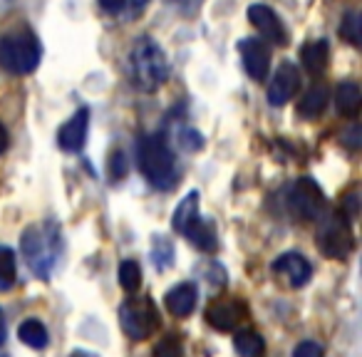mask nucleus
Here are the masks:
<instances>
[{"mask_svg":"<svg viewBox=\"0 0 362 357\" xmlns=\"http://www.w3.org/2000/svg\"><path fill=\"white\" fill-rule=\"evenodd\" d=\"M21 248L30 271L47 281L55 271V263L62 253V236L57 223L47 221L40 226H28L21 236Z\"/></svg>","mask_w":362,"mask_h":357,"instance_id":"obj_1","label":"nucleus"},{"mask_svg":"<svg viewBox=\"0 0 362 357\" xmlns=\"http://www.w3.org/2000/svg\"><path fill=\"white\" fill-rule=\"evenodd\" d=\"M136 161L154 189H171L176 184V159L161 134H144L136 141Z\"/></svg>","mask_w":362,"mask_h":357,"instance_id":"obj_2","label":"nucleus"},{"mask_svg":"<svg viewBox=\"0 0 362 357\" xmlns=\"http://www.w3.org/2000/svg\"><path fill=\"white\" fill-rule=\"evenodd\" d=\"M40 40L28 28H18L0 37V67L11 75H30L40 65Z\"/></svg>","mask_w":362,"mask_h":357,"instance_id":"obj_3","label":"nucleus"},{"mask_svg":"<svg viewBox=\"0 0 362 357\" xmlns=\"http://www.w3.org/2000/svg\"><path fill=\"white\" fill-rule=\"evenodd\" d=\"M132 72L139 85V90L154 92L169 77V62H166V52L156 45L151 37H139L132 47Z\"/></svg>","mask_w":362,"mask_h":357,"instance_id":"obj_4","label":"nucleus"},{"mask_svg":"<svg viewBox=\"0 0 362 357\" xmlns=\"http://www.w3.org/2000/svg\"><path fill=\"white\" fill-rule=\"evenodd\" d=\"M317 248L322 256L332 258V261H345L355 248V236H352L347 213H330L322 221L320 231H317Z\"/></svg>","mask_w":362,"mask_h":357,"instance_id":"obj_5","label":"nucleus"},{"mask_svg":"<svg viewBox=\"0 0 362 357\" xmlns=\"http://www.w3.org/2000/svg\"><path fill=\"white\" fill-rule=\"evenodd\" d=\"M119 325L124 330V335L132 337V340H146L159 325L154 303L149 298H129V300H124L119 308Z\"/></svg>","mask_w":362,"mask_h":357,"instance_id":"obj_6","label":"nucleus"},{"mask_svg":"<svg viewBox=\"0 0 362 357\" xmlns=\"http://www.w3.org/2000/svg\"><path fill=\"white\" fill-rule=\"evenodd\" d=\"M291 211L296 218L300 221H315L320 218L322 213V206H325V197H322V189L317 187L315 179L310 176H300L291 189Z\"/></svg>","mask_w":362,"mask_h":357,"instance_id":"obj_7","label":"nucleus"},{"mask_svg":"<svg viewBox=\"0 0 362 357\" xmlns=\"http://www.w3.org/2000/svg\"><path fill=\"white\" fill-rule=\"evenodd\" d=\"M238 52H241L243 67H246L248 77L256 82H263L271 70V47L266 45V40L258 37H243L238 42Z\"/></svg>","mask_w":362,"mask_h":357,"instance_id":"obj_8","label":"nucleus"},{"mask_svg":"<svg viewBox=\"0 0 362 357\" xmlns=\"http://www.w3.org/2000/svg\"><path fill=\"white\" fill-rule=\"evenodd\" d=\"M298 87H300V72L293 62H281V67L273 75L271 85H268V105L283 107L296 97Z\"/></svg>","mask_w":362,"mask_h":357,"instance_id":"obj_9","label":"nucleus"},{"mask_svg":"<svg viewBox=\"0 0 362 357\" xmlns=\"http://www.w3.org/2000/svg\"><path fill=\"white\" fill-rule=\"evenodd\" d=\"M273 273H276L278 278H283V281L288 283L291 288H303L310 283L313 278V266L310 261H308L305 256H300V253H281V256L273 261Z\"/></svg>","mask_w":362,"mask_h":357,"instance_id":"obj_10","label":"nucleus"},{"mask_svg":"<svg viewBox=\"0 0 362 357\" xmlns=\"http://www.w3.org/2000/svg\"><path fill=\"white\" fill-rule=\"evenodd\" d=\"M248 21L263 35V40L273 42V45H288V30L283 28L281 18L276 16V11L263 3L248 8Z\"/></svg>","mask_w":362,"mask_h":357,"instance_id":"obj_11","label":"nucleus"},{"mask_svg":"<svg viewBox=\"0 0 362 357\" xmlns=\"http://www.w3.org/2000/svg\"><path fill=\"white\" fill-rule=\"evenodd\" d=\"M246 315V305L236 298H223L209 305L206 310V322L218 332H231L238 327V322Z\"/></svg>","mask_w":362,"mask_h":357,"instance_id":"obj_12","label":"nucleus"},{"mask_svg":"<svg viewBox=\"0 0 362 357\" xmlns=\"http://www.w3.org/2000/svg\"><path fill=\"white\" fill-rule=\"evenodd\" d=\"M87 129H90V110L87 107H80L65 124L57 131V144H60L62 151H80L87 141Z\"/></svg>","mask_w":362,"mask_h":357,"instance_id":"obj_13","label":"nucleus"},{"mask_svg":"<svg viewBox=\"0 0 362 357\" xmlns=\"http://www.w3.org/2000/svg\"><path fill=\"white\" fill-rule=\"evenodd\" d=\"M197 298H199V291L194 283H176L169 293L164 295V303H166V310L171 312L174 317H187L194 312L197 308Z\"/></svg>","mask_w":362,"mask_h":357,"instance_id":"obj_14","label":"nucleus"},{"mask_svg":"<svg viewBox=\"0 0 362 357\" xmlns=\"http://www.w3.org/2000/svg\"><path fill=\"white\" fill-rule=\"evenodd\" d=\"M199 194L197 192H189L187 197L181 199L179 206H176L174 216H171V226H174L176 233H181V236H187L189 228L194 226V223L199 221Z\"/></svg>","mask_w":362,"mask_h":357,"instance_id":"obj_15","label":"nucleus"},{"mask_svg":"<svg viewBox=\"0 0 362 357\" xmlns=\"http://www.w3.org/2000/svg\"><path fill=\"white\" fill-rule=\"evenodd\" d=\"M327 55H330L327 40H313V42H305V45L300 47V62L310 75H320V72H325Z\"/></svg>","mask_w":362,"mask_h":357,"instance_id":"obj_16","label":"nucleus"},{"mask_svg":"<svg viewBox=\"0 0 362 357\" xmlns=\"http://www.w3.org/2000/svg\"><path fill=\"white\" fill-rule=\"evenodd\" d=\"M327 87L325 85H313L310 90L303 95L300 105H298V115L303 119H317L322 112L327 110Z\"/></svg>","mask_w":362,"mask_h":357,"instance_id":"obj_17","label":"nucleus"},{"mask_svg":"<svg viewBox=\"0 0 362 357\" xmlns=\"http://www.w3.org/2000/svg\"><path fill=\"white\" fill-rule=\"evenodd\" d=\"M335 107L342 117H357L362 107V92L355 82H340L335 90Z\"/></svg>","mask_w":362,"mask_h":357,"instance_id":"obj_18","label":"nucleus"},{"mask_svg":"<svg viewBox=\"0 0 362 357\" xmlns=\"http://www.w3.org/2000/svg\"><path fill=\"white\" fill-rule=\"evenodd\" d=\"M18 337H21L23 345L33 347V350H42V347H47V342H50V332H47V327L42 325L40 320H35V317L21 322V327H18Z\"/></svg>","mask_w":362,"mask_h":357,"instance_id":"obj_19","label":"nucleus"},{"mask_svg":"<svg viewBox=\"0 0 362 357\" xmlns=\"http://www.w3.org/2000/svg\"><path fill=\"white\" fill-rule=\"evenodd\" d=\"M184 238H189V241H192L194 246H197L199 251H204V253H214L218 248L216 231H214L211 223L204 221V218H199V221L194 223L192 228H189V233Z\"/></svg>","mask_w":362,"mask_h":357,"instance_id":"obj_20","label":"nucleus"},{"mask_svg":"<svg viewBox=\"0 0 362 357\" xmlns=\"http://www.w3.org/2000/svg\"><path fill=\"white\" fill-rule=\"evenodd\" d=\"M233 350L238 357H261L266 352V342L256 330H238L233 335Z\"/></svg>","mask_w":362,"mask_h":357,"instance_id":"obj_21","label":"nucleus"},{"mask_svg":"<svg viewBox=\"0 0 362 357\" xmlns=\"http://www.w3.org/2000/svg\"><path fill=\"white\" fill-rule=\"evenodd\" d=\"M18 281V263L13 248L0 246V293L11 291Z\"/></svg>","mask_w":362,"mask_h":357,"instance_id":"obj_22","label":"nucleus"},{"mask_svg":"<svg viewBox=\"0 0 362 357\" xmlns=\"http://www.w3.org/2000/svg\"><path fill=\"white\" fill-rule=\"evenodd\" d=\"M151 261L156 271H169L174 266V243L169 238L154 236V248H151Z\"/></svg>","mask_w":362,"mask_h":357,"instance_id":"obj_23","label":"nucleus"},{"mask_svg":"<svg viewBox=\"0 0 362 357\" xmlns=\"http://www.w3.org/2000/svg\"><path fill=\"white\" fill-rule=\"evenodd\" d=\"M119 286L124 288L127 293H136L141 286V268L136 261H122L119 263Z\"/></svg>","mask_w":362,"mask_h":357,"instance_id":"obj_24","label":"nucleus"},{"mask_svg":"<svg viewBox=\"0 0 362 357\" xmlns=\"http://www.w3.org/2000/svg\"><path fill=\"white\" fill-rule=\"evenodd\" d=\"M340 35H342V40H347L350 45H360V13L347 11L345 16H342Z\"/></svg>","mask_w":362,"mask_h":357,"instance_id":"obj_25","label":"nucleus"},{"mask_svg":"<svg viewBox=\"0 0 362 357\" xmlns=\"http://www.w3.org/2000/svg\"><path fill=\"white\" fill-rule=\"evenodd\" d=\"M154 357H184V347H181L179 337L176 335L161 337L154 347Z\"/></svg>","mask_w":362,"mask_h":357,"instance_id":"obj_26","label":"nucleus"},{"mask_svg":"<svg viewBox=\"0 0 362 357\" xmlns=\"http://www.w3.org/2000/svg\"><path fill=\"white\" fill-rule=\"evenodd\" d=\"M110 176H112V182H122L127 176V156L122 149H115L110 154Z\"/></svg>","mask_w":362,"mask_h":357,"instance_id":"obj_27","label":"nucleus"},{"mask_svg":"<svg viewBox=\"0 0 362 357\" xmlns=\"http://www.w3.org/2000/svg\"><path fill=\"white\" fill-rule=\"evenodd\" d=\"M293 357H322V347L313 340H303L296 345L293 350Z\"/></svg>","mask_w":362,"mask_h":357,"instance_id":"obj_28","label":"nucleus"},{"mask_svg":"<svg viewBox=\"0 0 362 357\" xmlns=\"http://www.w3.org/2000/svg\"><path fill=\"white\" fill-rule=\"evenodd\" d=\"M181 146H184V149H192V151H197V149H202L204 146V136L199 134L197 129H184L181 131Z\"/></svg>","mask_w":362,"mask_h":357,"instance_id":"obj_29","label":"nucleus"},{"mask_svg":"<svg viewBox=\"0 0 362 357\" xmlns=\"http://www.w3.org/2000/svg\"><path fill=\"white\" fill-rule=\"evenodd\" d=\"M127 6H129L132 18H139L146 11V6H149V0H127Z\"/></svg>","mask_w":362,"mask_h":357,"instance_id":"obj_30","label":"nucleus"},{"mask_svg":"<svg viewBox=\"0 0 362 357\" xmlns=\"http://www.w3.org/2000/svg\"><path fill=\"white\" fill-rule=\"evenodd\" d=\"M342 141H345L350 149H357V146H360V127H352V129L342 136Z\"/></svg>","mask_w":362,"mask_h":357,"instance_id":"obj_31","label":"nucleus"},{"mask_svg":"<svg viewBox=\"0 0 362 357\" xmlns=\"http://www.w3.org/2000/svg\"><path fill=\"white\" fill-rule=\"evenodd\" d=\"M100 6L105 8L107 13H119L122 8L127 6V0H100Z\"/></svg>","mask_w":362,"mask_h":357,"instance_id":"obj_32","label":"nucleus"},{"mask_svg":"<svg viewBox=\"0 0 362 357\" xmlns=\"http://www.w3.org/2000/svg\"><path fill=\"white\" fill-rule=\"evenodd\" d=\"M176 6L181 8V11H187V13H194L199 8V3H202V0H174Z\"/></svg>","mask_w":362,"mask_h":357,"instance_id":"obj_33","label":"nucleus"},{"mask_svg":"<svg viewBox=\"0 0 362 357\" xmlns=\"http://www.w3.org/2000/svg\"><path fill=\"white\" fill-rule=\"evenodd\" d=\"M345 204H347V213H350V216H357V194H347Z\"/></svg>","mask_w":362,"mask_h":357,"instance_id":"obj_34","label":"nucleus"},{"mask_svg":"<svg viewBox=\"0 0 362 357\" xmlns=\"http://www.w3.org/2000/svg\"><path fill=\"white\" fill-rule=\"evenodd\" d=\"M8 149V129L3 124H0V154Z\"/></svg>","mask_w":362,"mask_h":357,"instance_id":"obj_35","label":"nucleus"},{"mask_svg":"<svg viewBox=\"0 0 362 357\" xmlns=\"http://www.w3.org/2000/svg\"><path fill=\"white\" fill-rule=\"evenodd\" d=\"M3 342H6V315L0 310V347H3Z\"/></svg>","mask_w":362,"mask_h":357,"instance_id":"obj_36","label":"nucleus"},{"mask_svg":"<svg viewBox=\"0 0 362 357\" xmlns=\"http://www.w3.org/2000/svg\"><path fill=\"white\" fill-rule=\"evenodd\" d=\"M70 357H100L97 352H90V350H75Z\"/></svg>","mask_w":362,"mask_h":357,"instance_id":"obj_37","label":"nucleus"}]
</instances>
